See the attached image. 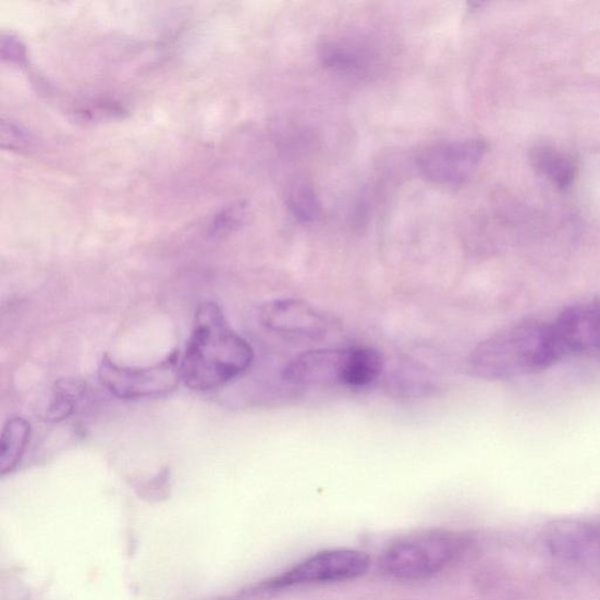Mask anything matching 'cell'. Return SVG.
Here are the masks:
<instances>
[{"mask_svg":"<svg viewBox=\"0 0 600 600\" xmlns=\"http://www.w3.org/2000/svg\"><path fill=\"white\" fill-rule=\"evenodd\" d=\"M254 358L252 345L230 328L218 304L198 306L181 357V376L186 387L198 392L221 389L248 372Z\"/></svg>","mask_w":600,"mask_h":600,"instance_id":"obj_1","label":"cell"},{"mask_svg":"<svg viewBox=\"0 0 600 600\" xmlns=\"http://www.w3.org/2000/svg\"><path fill=\"white\" fill-rule=\"evenodd\" d=\"M563 359L552 321L525 320L476 346L468 358V372L482 380H514L548 371Z\"/></svg>","mask_w":600,"mask_h":600,"instance_id":"obj_2","label":"cell"},{"mask_svg":"<svg viewBox=\"0 0 600 600\" xmlns=\"http://www.w3.org/2000/svg\"><path fill=\"white\" fill-rule=\"evenodd\" d=\"M473 546L464 532L433 529L399 538L379 559L383 576L400 581L433 578L463 560Z\"/></svg>","mask_w":600,"mask_h":600,"instance_id":"obj_3","label":"cell"},{"mask_svg":"<svg viewBox=\"0 0 600 600\" xmlns=\"http://www.w3.org/2000/svg\"><path fill=\"white\" fill-rule=\"evenodd\" d=\"M369 566L371 559L364 551L347 548L322 550L261 583L259 589L280 591L351 581L365 576Z\"/></svg>","mask_w":600,"mask_h":600,"instance_id":"obj_4","label":"cell"},{"mask_svg":"<svg viewBox=\"0 0 600 600\" xmlns=\"http://www.w3.org/2000/svg\"><path fill=\"white\" fill-rule=\"evenodd\" d=\"M99 379L102 387L119 399L164 396L182 380L181 355L174 351L163 360L147 367L122 366L105 356L99 366Z\"/></svg>","mask_w":600,"mask_h":600,"instance_id":"obj_5","label":"cell"},{"mask_svg":"<svg viewBox=\"0 0 600 600\" xmlns=\"http://www.w3.org/2000/svg\"><path fill=\"white\" fill-rule=\"evenodd\" d=\"M488 146L482 138L445 142L426 147L417 157L420 173L441 186L466 183L482 162Z\"/></svg>","mask_w":600,"mask_h":600,"instance_id":"obj_6","label":"cell"},{"mask_svg":"<svg viewBox=\"0 0 600 600\" xmlns=\"http://www.w3.org/2000/svg\"><path fill=\"white\" fill-rule=\"evenodd\" d=\"M552 325L564 359L600 360V297L567 306Z\"/></svg>","mask_w":600,"mask_h":600,"instance_id":"obj_7","label":"cell"},{"mask_svg":"<svg viewBox=\"0 0 600 600\" xmlns=\"http://www.w3.org/2000/svg\"><path fill=\"white\" fill-rule=\"evenodd\" d=\"M260 321L269 331L292 340L319 341L330 328L327 316L317 307L294 298L275 299L264 305Z\"/></svg>","mask_w":600,"mask_h":600,"instance_id":"obj_8","label":"cell"},{"mask_svg":"<svg viewBox=\"0 0 600 600\" xmlns=\"http://www.w3.org/2000/svg\"><path fill=\"white\" fill-rule=\"evenodd\" d=\"M543 542L552 556L564 561H600V523L561 518L548 523Z\"/></svg>","mask_w":600,"mask_h":600,"instance_id":"obj_9","label":"cell"},{"mask_svg":"<svg viewBox=\"0 0 600 600\" xmlns=\"http://www.w3.org/2000/svg\"><path fill=\"white\" fill-rule=\"evenodd\" d=\"M346 348H315L285 366L283 379L297 388H343Z\"/></svg>","mask_w":600,"mask_h":600,"instance_id":"obj_10","label":"cell"},{"mask_svg":"<svg viewBox=\"0 0 600 600\" xmlns=\"http://www.w3.org/2000/svg\"><path fill=\"white\" fill-rule=\"evenodd\" d=\"M534 171L560 192L571 188L578 175V163L573 154L553 146H535L529 154Z\"/></svg>","mask_w":600,"mask_h":600,"instance_id":"obj_11","label":"cell"},{"mask_svg":"<svg viewBox=\"0 0 600 600\" xmlns=\"http://www.w3.org/2000/svg\"><path fill=\"white\" fill-rule=\"evenodd\" d=\"M384 369L381 353L372 347L355 346L346 348L343 388L367 390L375 387Z\"/></svg>","mask_w":600,"mask_h":600,"instance_id":"obj_12","label":"cell"},{"mask_svg":"<svg viewBox=\"0 0 600 600\" xmlns=\"http://www.w3.org/2000/svg\"><path fill=\"white\" fill-rule=\"evenodd\" d=\"M371 54L363 46L350 41L326 40L319 46L322 66L340 73L364 72L371 63Z\"/></svg>","mask_w":600,"mask_h":600,"instance_id":"obj_13","label":"cell"},{"mask_svg":"<svg viewBox=\"0 0 600 600\" xmlns=\"http://www.w3.org/2000/svg\"><path fill=\"white\" fill-rule=\"evenodd\" d=\"M30 439V425L21 417L7 421L0 438V474L3 476L19 467Z\"/></svg>","mask_w":600,"mask_h":600,"instance_id":"obj_14","label":"cell"},{"mask_svg":"<svg viewBox=\"0 0 600 600\" xmlns=\"http://www.w3.org/2000/svg\"><path fill=\"white\" fill-rule=\"evenodd\" d=\"M286 206L292 217L299 223L310 224L321 218L320 199L309 183L301 182L292 187L286 198Z\"/></svg>","mask_w":600,"mask_h":600,"instance_id":"obj_15","label":"cell"},{"mask_svg":"<svg viewBox=\"0 0 600 600\" xmlns=\"http://www.w3.org/2000/svg\"><path fill=\"white\" fill-rule=\"evenodd\" d=\"M84 392L82 383L72 380L59 381L45 418L50 423L69 419L75 411L76 403Z\"/></svg>","mask_w":600,"mask_h":600,"instance_id":"obj_16","label":"cell"},{"mask_svg":"<svg viewBox=\"0 0 600 600\" xmlns=\"http://www.w3.org/2000/svg\"><path fill=\"white\" fill-rule=\"evenodd\" d=\"M245 213L246 207L244 204H234L223 209L211 223L210 236L220 238L232 234L243 223Z\"/></svg>","mask_w":600,"mask_h":600,"instance_id":"obj_17","label":"cell"},{"mask_svg":"<svg viewBox=\"0 0 600 600\" xmlns=\"http://www.w3.org/2000/svg\"><path fill=\"white\" fill-rule=\"evenodd\" d=\"M3 57L9 58L10 61H21L25 58V50L21 42L13 37H3L2 39Z\"/></svg>","mask_w":600,"mask_h":600,"instance_id":"obj_18","label":"cell"},{"mask_svg":"<svg viewBox=\"0 0 600 600\" xmlns=\"http://www.w3.org/2000/svg\"><path fill=\"white\" fill-rule=\"evenodd\" d=\"M3 135H9V137H3V144L9 142L10 148H22L27 143V137L24 132L20 131L17 126L9 125V132L3 130Z\"/></svg>","mask_w":600,"mask_h":600,"instance_id":"obj_19","label":"cell"}]
</instances>
